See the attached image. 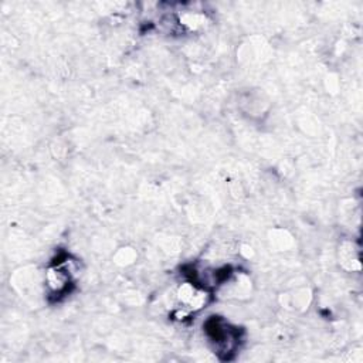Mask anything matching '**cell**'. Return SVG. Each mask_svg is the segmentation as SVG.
Returning a JSON list of instances; mask_svg holds the SVG:
<instances>
[{"mask_svg": "<svg viewBox=\"0 0 363 363\" xmlns=\"http://www.w3.org/2000/svg\"><path fill=\"white\" fill-rule=\"evenodd\" d=\"M207 332L218 353L228 354L234 350L238 340V335L225 322H223L221 319H211L207 323Z\"/></svg>", "mask_w": 363, "mask_h": 363, "instance_id": "1", "label": "cell"}]
</instances>
